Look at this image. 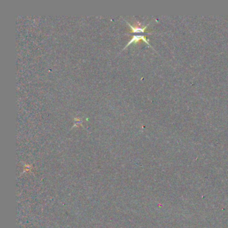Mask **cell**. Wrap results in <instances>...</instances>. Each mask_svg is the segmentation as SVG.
I'll return each instance as SVG.
<instances>
[{"label":"cell","instance_id":"1","mask_svg":"<svg viewBox=\"0 0 228 228\" xmlns=\"http://www.w3.org/2000/svg\"><path fill=\"white\" fill-rule=\"evenodd\" d=\"M140 40H142L144 42H145L146 44H147L148 46H150L152 48V46L150 45L149 43H148V40L146 39V38L145 36L143 35V34H137V35H134L133 37H132V39L130 40V42L127 44V45H126V46L125 47V48H124V49H125L128 46H129L130 44H131L132 43H137V42H138V41H139ZM124 49H123V50H124Z\"/></svg>","mask_w":228,"mask_h":228},{"label":"cell","instance_id":"2","mask_svg":"<svg viewBox=\"0 0 228 228\" xmlns=\"http://www.w3.org/2000/svg\"><path fill=\"white\" fill-rule=\"evenodd\" d=\"M125 22H126V23H127L128 25L130 26V28H131V29L132 30V32H133V33H137V34L144 33V31H145V30L146 29V28H147V26H148V24L146 25L145 26H143V27H140V26H138V25L132 26L131 24H129V22L127 21V20H125Z\"/></svg>","mask_w":228,"mask_h":228},{"label":"cell","instance_id":"3","mask_svg":"<svg viewBox=\"0 0 228 228\" xmlns=\"http://www.w3.org/2000/svg\"><path fill=\"white\" fill-rule=\"evenodd\" d=\"M74 121H75V123L74 126H78L82 125V120L80 119H78V117H74Z\"/></svg>","mask_w":228,"mask_h":228}]
</instances>
